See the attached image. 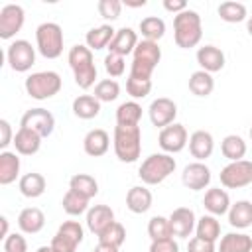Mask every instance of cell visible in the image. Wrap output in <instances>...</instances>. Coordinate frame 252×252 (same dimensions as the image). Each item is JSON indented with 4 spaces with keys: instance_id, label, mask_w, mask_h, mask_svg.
Listing matches in <instances>:
<instances>
[{
    "instance_id": "obj_1",
    "label": "cell",
    "mask_w": 252,
    "mask_h": 252,
    "mask_svg": "<svg viewBox=\"0 0 252 252\" xmlns=\"http://www.w3.org/2000/svg\"><path fill=\"white\" fill-rule=\"evenodd\" d=\"M67 61H69V67L73 71L77 87L83 89V91L91 89L94 85V81H96V67H94L93 51L87 45L77 43V45H73L69 49Z\"/></svg>"
},
{
    "instance_id": "obj_2",
    "label": "cell",
    "mask_w": 252,
    "mask_h": 252,
    "mask_svg": "<svg viewBox=\"0 0 252 252\" xmlns=\"http://www.w3.org/2000/svg\"><path fill=\"white\" fill-rule=\"evenodd\" d=\"M203 37V24L201 16L195 10H185L173 18V39L175 45L181 49H191L199 45Z\"/></svg>"
},
{
    "instance_id": "obj_3",
    "label": "cell",
    "mask_w": 252,
    "mask_h": 252,
    "mask_svg": "<svg viewBox=\"0 0 252 252\" xmlns=\"http://www.w3.org/2000/svg\"><path fill=\"white\" fill-rule=\"evenodd\" d=\"M114 154L124 163H134L142 152V132L140 126H120L114 128Z\"/></svg>"
},
{
    "instance_id": "obj_4",
    "label": "cell",
    "mask_w": 252,
    "mask_h": 252,
    "mask_svg": "<svg viewBox=\"0 0 252 252\" xmlns=\"http://www.w3.org/2000/svg\"><path fill=\"white\" fill-rule=\"evenodd\" d=\"M159 59H161V49L156 41H148V39L138 41V45L132 53L130 75L138 77V79H152V73L158 67Z\"/></svg>"
},
{
    "instance_id": "obj_5",
    "label": "cell",
    "mask_w": 252,
    "mask_h": 252,
    "mask_svg": "<svg viewBox=\"0 0 252 252\" xmlns=\"http://www.w3.org/2000/svg\"><path fill=\"white\" fill-rule=\"evenodd\" d=\"M175 165L177 163L169 154H152L142 161L138 175L146 185H159L175 171Z\"/></svg>"
},
{
    "instance_id": "obj_6",
    "label": "cell",
    "mask_w": 252,
    "mask_h": 252,
    "mask_svg": "<svg viewBox=\"0 0 252 252\" xmlns=\"http://www.w3.org/2000/svg\"><path fill=\"white\" fill-rule=\"evenodd\" d=\"M37 51L45 59H57L63 53V30L55 22H43L35 30Z\"/></svg>"
},
{
    "instance_id": "obj_7",
    "label": "cell",
    "mask_w": 252,
    "mask_h": 252,
    "mask_svg": "<svg viewBox=\"0 0 252 252\" xmlns=\"http://www.w3.org/2000/svg\"><path fill=\"white\" fill-rule=\"evenodd\" d=\"M61 75L55 73V71H37V73H32L24 87H26V93L35 98V100H45V98H51L55 96L59 91H61Z\"/></svg>"
},
{
    "instance_id": "obj_8",
    "label": "cell",
    "mask_w": 252,
    "mask_h": 252,
    "mask_svg": "<svg viewBox=\"0 0 252 252\" xmlns=\"http://www.w3.org/2000/svg\"><path fill=\"white\" fill-rule=\"evenodd\" d=\"M6 59H8V65L12 71L26 73L35 63V47H32V43L28 39H16L8 45Z\"/></svg>"
},
{
    "instance_id": "obj_9",
    "label": "cell",
    "mask_w": 252,
    "mask_h": 252,
    "mask_svg": "<svg viewBox=\"0 0 252 252\" xmlns=\"http://www.w3.org/2000/svg\"><path fill=\"white\" fill-rule=\"evenodd\" d=\"M83 238H85V230H83L81 222L79 220H65L57 228L55 236L51 238V246L57 252H75L77 246L83 242Z\"/></svg>"
},
{
    "instance_id": "obj_10",
    "label": "cell",
    "mask_w": 252,
    "mask_h": 252,
    "mask_svg": "<svg viewBox=\"0 0 252 252\" xmlns=\"http://www.w3.org/2000/svg\"><path fill=\"white\" fill-rule=\"evenodd\" d=\"M220 183L226 189H240L252 183V161L248 159H238V161H228L220 169Z\"/></svg>"
},
{
    "instance_id": "obj_11",
    "label": "cell",
    "mask_w": 252,
    "mask_h": 252,
    "mask_svg": "<svg viewBox=\"0 0 252 252\" xmlns=\"http://www.w3.org/2000/svg\"><path fill=\"white\" fill-rule=\"evenodd\" d=\"M20 126L33 130V132L39 134L41 138H47V136H51V132H53V128H55V118H53V114H51L49 110H45V108H30V110L24 112Z\"/></svg>"
},
{
    "instance_id": "obj_12",
    "label": "cell",
    "mask_w": 252,
    "mask_h": 252,
    "mask_svg": "<svg viewBox=\"0 0 252 252\" xmlns=\"http://www.w3.org/2000/svg\"><path fill=\"white\" fill-rule=\"evenodd\" d=\"M26 12L20 4H6L0 10V37L12 39L24 26Z\"/></svg>"
},
{
    "instance_id": "obj_13",
    "label": "cell",
    "mask_w": 252,
    "mask_h": 252,
    "mask_svg": "<svg viewBox=\"0 0 252 252\" xmlns=\"http://www.w3.org/2000/svg\"><path fill=\"white\" fill-rule=\"evenodd\" d=\"M158 142H159V148L163 150V154H169V156H171V154H179V152L187 146V142H189L187 130H185L183 124L173 122V124L161 128Z\"/></svg>"
},
{
    "instance_id": "obj_14",
    "label": "cell",
    "mask_w": 252,
    "mask_h": 252,
    "mask_svg": "<svg viewBox=\"0 0 252 252\" xmlns=\"http://www.w3.org/2000/svg\"><path fill=\"white\" fill-rule=\"evenodd\" d=\"M148 114H150V120H152L154 126L165 128V126L173 124V120L177 116V104L167 96H159V98L152 100V104L148 108Z\"/></svg>"
},
{
    "instance_id": "obj_15",
    "label": "cell",
    "mask_w": 252,
    "mask_h": 252,
    "mask_svg": "<svg viewBox=\"0 0 252 252\" xmlns=\"http://www.w3.org/2000/svg\"><path fill=\"white\" fill-rule=\"evenodd\" d=\"M167 219H169V224H171V232L177 238H189L191 232L197 226L195 213L189 207H177V209H173Z\"/></svg>"
},
{
    "instance_id": "obj_16",
    "label": "cell",
    "mask_w": 252,
    "mask_h": 252,
    "mask_svg": "<svg viewBox=\"0 0 252 252\" xmlns=\"http://www.w3.org/2000/svg\"><path fill=\"white\" fill-rule=\"evenodd\" d=\"M181 181L191 191H203L211 183V169L203 161H193V163L185 165V169L181 173Z\"/></svg>"
},
{
    "instance_id": "obj_17",
    "label": "cell",
    "mask_w": 252,
    "mask_h": 252,
    "mask_svg": "<svg viewBox=\"0 0 252 252\" xmlns=\"http://www.w3.org/2000/svg\"><path fill=\"white\" fill-rule=\"evenodd\" d=\"M110 148V136L106 130L102 128H94V130H89L87 136L83 138V150L87 156L91 158H100L108 152Z\"/></svg>"
},
{
    "instance_id": "obj_18",
    "label": "cell",
    "mask_w": 252,
    "mask_h": 252,
    "mask_svg": "<svg viewBox=\"0 0 252 252\" xmlns=\"http://www.w3.org/2000/svg\"><path fill=\"white\" fill-rule=\"evenodd\" d=\"M152 191L146 185H134L126 193V207L134 215H144L152 209Z\"/></svg>"
},
{
    "instance_id": "obj_19",
    "label": "cell",
    "mask_w": 252,
    "mask_h": 252,
    "mask_svg": "<svg viewBox=\"0 0 252 252\" xmlns=\"http://www.w3.org/2000/svg\"><path fill=\"white\" fill-rule=\"evenodd\" d=\"M189 152L197 161H205L207 158H211L213 150H215V140L211 136V132L207 130H195L189 136Z\"/></svg>"
},
{
    "instance_id": "obj_20",
    "label": "cell",
    "mask_w": 252,
    "mask_h": 252,
    "mask_svg": "<svg viewBox=\"0 0 252 252\" xmlns=\"http://www.w3.org/2000/svg\"><path fill=\"white\" fill-rule=\"evenodd\" d=\"M136 45H138V33H136L132 28H126V26H124V28L116 30L114 39H112L110 45H108V51H110V53H116V55H120V57H126V55L134 53Z\"/></svg>"
},
{
    "instance_id": "obj_21",
    "label": "cell",
    "mask_w": 252,
    "mask_h": 252,
    "mask_svg": "<svg viewBox=\"0 0 252 252\" xmlns=\"http://www.w3.org/2000/svg\"><path fill=\"white\" fill-rule=\"evenodd\" d=\"M112 222H114V211L108 205H94L87 211V226L96 236Z\"/></svg>"
},
{
    "instance_id": "obj_22",
    "label": "cell",
    "mask_w": 252,
    "mask_h": 252,
    "mask_svg": "<svg viewBox=\"0 0 252 252\" xmlns=\"http://www.w3.org/2000/svg\"><path fill=\"white\" fill-rule=\"evenodd\" d=\"M203 207L209 215L213 217H220V215H226L228 209H230V197L224 189L220 187H213V189H207L205 193V199H203Z\"/></svg>"
},
{
    "instance_id": "obj_23",
    "label": "cell",
    "mask_w": 252,
    "mask_h": 252,
    "mask_svg": "<svg viewBox=\"0 0 252 252\" xmlns=\"http://www.w3.org/2000/svg\"><path fill=\"white\" fill-rule=\"evenodd\" d=\"M197 63L207 73H217L224 67V53L217 45H203L197 49Z\"/></svg>"
},
{
    "instance_id": "obj_24",
    "label": "cell",
    "mask_w": 252,
    "mask_h": 252,
    "mask_svg": "<svg viewBox=\"0 0 252 252\" xmlns=\"http://www.w3.org/2000/svg\"><path fill=\"white\" fill-rule=\"evenodd\" d=\"M41 140L43 138L39 134H35L33 130L20 126V130L14 136L16 154H20V156H33V154H37L39 148H41Z\"/></svg>"
},
{
    "instance_id": "obj_25",
    "label": "cell",
    "mask_w": 252,
    "mask_h": 252,
    "mask_svg": "<svg viewBox=\"0 0 252 252\" xmlns=\"http://www.w3.org/2000/svg\"><path fill=\"white\" fill-rule=\"evenodd\" d=\"M45 224V215L37 207H26L18 215V226L26 234H37Z\"/></svg>"
},
{
    "instance_id": "obj_26",
    "label": "cell",
    "mask_w": 252,
    "mask_h": 252,
    "mask_svg": "<svg viewBox=\"0 0 252 252\" xmlns=\"http://www.w3.org/2000/svg\"><path fill=\"white\" fill-rule=\"evenodd\" d=\"M114 33H116V30L110 24H102V26H96V28H93V30L87 32L85 43H87V47L91 51L93 49L98 51V49H104V47L110 45V41L114 39Z\"/></svg>"
},
{
    "instance_id": "obj_27",
    "label": "cell",
    "mask_w": 252,
    "mask_h": 252,
    "mask_svg": "<svg viewBox=\"0 0 252 252\" xmlns=\"http://www.w3.org/2000/svg\"><path fill=\"white\" fill-rule=\"evenodd\" d=\"M45 187H47L45 177H43L41 173H37V171H30V173L22 175V177H20V183H18L20 193H22L24 197H28V199H37V197H41V195L45 193Z\"/></svg>"
},
{
    "instance_id": "obj_28",
    "label": "cell",
    "mask_w": 252,
    "mask_h": 252,
    "mask_svg": "<svg viewBox=\"0 0 252 252\" xmlns=\"http://www.w3.org/2000/svg\"><path fill=\"white\" fill-rule=\"evenodd\" d=\"M20 175V158L16 152H0V185H10Z\"/></svg>"
},
{
    "instance_id": "obj_29",
    "label": "cell",
    "mask_w": 252,
    "mask_h": 252,
    "mask_svg": "<svg viewBox=\"0 0 252 252\" xmlns=\"http://www.w3.org/2000/svg\"><path fill=\"white\" fill-rule=\"evenodd\" d=\"M228 222L230 226L234 228H248L252 224V203L242 199V201H236L234 205H230L228 209Z\"/></svg>"
},
{
    "instance_id": "obj_30",
    "label": "cell",
    "mask_w": 252,
    "mask_h": 252,
    "mask_svg": "<svg viewBox=\"0 0 252 252\" xmlns=\"http://www.w3.org/2000/svg\"><path fill=\"white\" fill-rule=\"evenodd\" d=\"M219 252H252V236L246 232H228L220 238Z\"/></svg>"
},
{
    "instance_id": "obj_31",
    "label": "cell",
    "mask_w": 252,
    "mask_h": 252,
    "mask_svg": "<svg viewBox=\"0 0 252 252\" xmlns=\"http://www.w3.org/2000/svg\"><path fill=\"white\" fill-rule=\"evenodd\" d=\"M100 112V100L94 98V94H79L73 100V114L81 120H91L98 116Z\"/></svg>"
},
{
    "instance_id": "obj_32",
    "label": "cell",
    "mask_w": 252,
    "mask_h": 252,
    "mask_svg": "<svg viewBox=\"0 0 252 252\" xmlns=\"http://www.w3.org/2000/svg\"><path fill=\"white\" fill-rule=\"evenodd\" d=\"M220 152H222V156L228 161L244 159V156H246V142L240 136H236V134H228L220 142Z\"/></svg>"
},
{
    "instance_id": "obj_33",
    "label": "cell",
    "mask_w": 252,
    "mask_h": 252,
    "mask_svg": "<svg viewBox=\"0 0 252 252\" xmlns=\"http://www.w3.org/2000/svg\"><path fill=\"white\" fill-rule=\"evenodd\" d=\"M215 89V79L211 73L199 69L195 73H191L189 77V91L195 94V96H209Z\"/></svg>"
},
{
    "instance_id": "obj_34",
    "label": "cell",
    "mask_w": 252,
    "mask_h": 252,
    "mask_svg": "<svg viewBox=\"0 0 252 252\" xmlns=\"http://www.w3.org/2000/svg\"><path fill=\"white\" fill-rule=\"evenodd\" d=\"M89 201H91L89 197H85V195H81L73 189H67V193L63 195L61 205H63V211L69 217H79V215L89 211Z\"/></svg>"
},
{
    "instance_id": "obj_35",
    "label": "cell",
    "mask_w": 252,
    "mask_h": 252,
    "mask_svg": "<svg viewBox=\"0 0 252 252\" xmlns=\"http://www.w3.org/2000/svg\"><path fill=\"white\" fill-rule=\"evenodd\" d=\"M142 118V106L136 100L122 102L116 108V124L120 126H138Z\"/></svg>"
},
{
    "instance_id": "obj_36",
    "label": "cell",
    "mask_w": 252,
    "mask_h": 252,
    "mask_svg": "<svg viewBox=\"0 0 252 252\" xmlns=\"http://www.w3.org/2000/svg\"><path fill=\"white\" fill-rule=\"evenodd\" d=\"M195 232H197V236L203 238V240L217 242L219 236H220V222H219L217 217H213V215H203V217L197 220Z\"/></svg>"
},
{
    "instance_id": "obj_37",
    "label": "cell",
    "mask_w": 252,
    "mask_h": 252,
    "mask_svg": "<svg viewBox=\"0 0 252 252\" xmlns=\"http://www.w3.org/2000/svg\"><path fill=\"white\" fill-rule=\"evenodd\" d=\"M69 189H73V191H77V193H81V195L93 199V197L98 193V183H96V179H94L93 175H89V173H75V175L69 179Z\"/></svg>"
},
{
    "instance_id": "obj_38",
    "label": "cell",
    "mask_w": 252,
    "mask_h": 252,
    "mask_svg": "<svg viewBox=\"0 0 252 252\" xmlns=\"http://www.w3.org/2000/svg\"><path fill=\"white\" fill-rule=\"evenodd\" d=\"M140 32L144 35V39L148 41H159L165 35V22L158 16H148L140 22Z\"/></svg>"
},
{
    "instance_id": "obj_39",
    "label": "cell",
    "mask_w": 252,
    "mask_h": 252,
    "mask_svg": "<svg viewBox=\"0 0 252 252\" xmlns=\"http://www.w3.org/2000/svg\"><path fill=\"white\" fill-rule=\"evenodd\" d=\"M219 18L226 24H238L246 20V6L242 2H222L219 6Z\"/></svg>"
},
{
    "instance_id": "obj_40",
    "label": "cell",
    "mask_w": 252,
    "mask_h": 252,
    "mask_svg": "<svg viewBox=\"0 0 252 252\" xmlns=\"http://www.w3.org/2000/svg\"><path fill=\"white\" fill-rule=\"evenodd\" d=\"M148 236H150L152 240H165V238H173L169 219H165V217H161V215L152 217V219H150V222H148Z\"/></svg>"
},
{
    "instance_id": "obj_41",
    "label": "cell",
    "mask_w": 252,
    "mask_h": 252,
    "mask_svg": "<svg viewBox=\"0 0 252 252\" xmlns=\"http://www.w3.org/2000/svg\"><path fill=\"white\" fill-rule=\"evenodd\" d=\"M124 240H126V228H124V224L118 222V220H114L110 226H106V228L98 234V242L110 244V246H116V248H120V246L124 244Z\"/></svg>"
},
{
    "instance_id": "obj_42",
    "label": "cell",
    "mask_w": 252,
    "mask_h": 252,
    "mask_svg": "<svg viewBox=\"0 0 252 252\" xmlns=\"http://www.w3.org/2000/svg\"><path fill=\"white\" fill-rule=\"evenodd\" d=\"M120 94V85L114 79H102L94 85V98L100 102H112Z\"/></svg>"
},
{
    "instance_id": "obj_43",
    "label": "cell",
    "mask_w": 252,
    "mask_h": 252,
    "mask_svg": "<svg viewBox=\"0 0 252 252\" xmlns=\"http://www.w3.org/2000/svg\"><path fill=\"white\" fill-rule=\"evenodd\" d=\"M126 91L132 98H146L152 91V79H138L128 75L126 79Z\"/></svg>"
},
{
    "instance_id": "obj_44",
    "label": "cell",
    "mask_w": 252,
    "mask_h": 252,
    "mask_svg": "<svg viewBox=\"0 0 252 252\" xmlns=\"http://www.w3.org/2000/svg\"><path fill=\"white\" fill-rule=\"evenodd\" d=\"M96 10H98V14H100L104 20L114 22L116 18H120L122 2H118V0H100V2L96 4Z\"/></svg>"
},
{
    "instance_id": "obj_45",
    "label": "cell",
    "mask_w": 252,
    "mask_h": 252,
    "mask_svg": "<svg viewBox=\"0 0 252 252\" xmlns=\"http://www.w3.org/2000/svg\"><path fill=\"white\" fill-rule=\"evenodd\" d=\"M104 69H106V73H108L110 77H120V75H124V71H126L124 57H120V55H116V53H108V55L104 57Z\"/></svg>"
},
{
    "instance_id": "obj_46",
    "label": "cell",
    "mask_w": 252,
    "mask_h": 252,
    "mask_svg": "<svg viewBox=\"0 0 252 252\" xmlns=\"http://www.w3.org/2000/svg\"><path fill=\"white\" fill-rule=\"evenodd\" d=\"M4 252H28V242L20 232H12L4 238Z\"/></svg>"
},
{
    "instance_id": "obj_47",
    "label": "cell",
    "mask_w": 252,
    "mask_h": 252,
    "mask_svg": "<svg viewBox=\"0 0 252 252\" xmlns=\"http://www.w3.org/2000/svg\"><path fill=\"white\" fill-rule=\"evenodd\" d=\"M187 252H217V246H215V242H209V240H203L199 236H193L187 242Z\"/></svg>"
},
{
    "instance_id": "obj_48",
    "label": "cell",
    "mask_w": 252,
    "mask_h": 252,
    "mask_svg": "<svg viewBox=\"0 0 252 252\" xmlns=\"http://www.w3.org/2000/svg\"><path fill=\"white\" fill-rule=\"evenodd\" d=\"M150 252H179V244H177L173 238L152 240V244H150Z\"/></svg>"
},
{
    "instance_id": "obj_49",
    "label": "cell",
    "mask_w": 252,
    "mask_h": 252,
    "mask_svg": "<svg viewBox=\"0 0 252 252\" xmlns=\"http://www.w3.org/2000/svg\"><path fill=\"white\" fill-rule=\"evenodd\" d=\"M14 136H16V134H12L10 122L2 118V120H0V148H2V152H4L10 144H14Z\"/></svg>"
},
{
    "instance_id": "obj_50",
    "label": "cell",
    "mask_w": 252,
    "mask_h": 252,
    "mask_svg": "<svg viewBox=\"0 0 252 252\" xmlns=\"http://www.w3.org/2000/svg\"><path fill=\"white\" fill-rule=\"evenodd\" d=\"M163 8L167 12H173V16H177L187 10V2L185 0H163Z\"/></svg>"
},
{
    "instance_id": "obj_51",
    "label": "cell",
    "mask_w": 252,
    "mask_h": 252,
    "mask_svg": "<svg viewBox=\"0 0 252 252\" xmlns=\"http://www.w3.org/2000/svg\"><path fill=\"white\" fill-rule=\"evenodd\" d=\"M94 252H120V248L110 246V244H102V242H98V244H96V248H94Z\"/></svg>"
},
{
    "instance_id": "obj_52",
    "label": "cell",
    "mask_w": 252,
    "mask_h": 252,
    "mask_svg": "<svg viewBox=\"0 0 252 252\" xmlns=\"http://www.w3.org/2000/svg\"><path fill=\"white\" fill-rule=\"evenodd\" d=\"M0 222H2V238H6L8 236V219L0 217Z\"/></svg>"
},
{
    "instance_id": "obj_53",
    "label": "cell",
    "mask_w": 252,
    "mask_h": 252,
    "mask_svg": "<svg viewBox=\"0 0 252 252\" xmlns=\"http://www.w3.org/2000/svg\"><path fill=\"white\" fill-rule=\"evenodd\" d=\"M126 6H130V8H142V6H146V0H138V2H128L126 0Z\"/></svg>"
},
{
    "instance_id": "obj_54",
    "label": "cell",
    "mask_w": 252,
    "mask_h": 252,
    "mask_svg": "<svg viewBox=\"0 0 252 252\" xmlns=\"http://www.w3.org/2000/svg\"><path fill=\"white\" fill-rule=\"evenodd\" d=\"M35 252H57V250H55V248H53V246L49 244V246H39V248H37Z\"/></svg>"
},
{
    "instance_id": "obj_55",
    "label": "cell",
    "mask_w": 252,
    "mask_h": 252,
    "mask_svg": "<svg viewBox=\"0 0 252 252\" xmlns=\"http://www.w3.org/2000/svg\"><path fill=\"white\" fill-rule=\"evenodd\" d=\"M246 30H248V33L252 35V16H250V18L246 20Z\"/></svg>"
},
{
    "instance_id": "obj_56",
    "label": "cell",
    "mask_w": 252,
    "mask_h": 252,
    "mask_svg": "<svg viewBox=\"0 0 252 252\" xmlns=\"http://www.w3.org/2000/svg\"><path fill=\"white\" fill-rule=\"evenodd\" d=\"M250 140H252V126H250Z\"/></svg>"
}]
</instances>
